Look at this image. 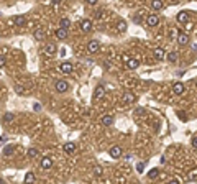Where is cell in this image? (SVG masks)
Instances as JSON below:
<instances>
[{"instance_id": "2e32d148", "label": "cell", "mask_w": 197, "mask_h": 184, "mask_svg": "<svg viewBox=\"0 0 197 184\" xmlns=\"http://www.w3.org/2000/svg\"><path fill=\"white\" fill-rule=\"evenodd\" d=\"M56 36H58L59 40H66V38H68V30L59 26V28L56 30Z\"/></svg>"}, {"instance_id": "e575fe53", "label": "cell", "mask_w": 197, "mask_h": 184, "mask_svg": "<svg viewBox=\"0 0 197 184\" xmlns=\"http://www.w3.org/2000/svg\"><path fill=\"white\" fill-rule=\"evenodd\" d=\"M191 146L194 148V150H197V137L192 138V141H191Z\"/></svg>"}, {"instance_id": "7402d4cb", "label": "cell", "mask_w": 197, "mask_h": 184, "mask_svg": "<svg viewBox=\"0 0 197 184\" xmlns=\"http://www.w3.org/2000/svg\"><path fill=\"white\" fill-rule=\"evenodd\" d=\"M59 26L61 28H71V20H68V18H61V22H59Z\"/></svg>"}, {"instance_id": "9a60e30c", "label": "cell", "mask_w": 197, "mask_h": 184, "mask_svg": "<svg viewBox=\"0 0 197 184\" xmlns=\"http://www.w3.org/2000/svg\"><path fill=\"white\" fill-rule=\"evenodd\" d=\"M108 155H110L112 158H118V156L122 155V148L120 146H112L110 150H108Z\"/></svg>"}, {"instance_id": "3957f363", "label": "cell", "mask_w": 197, "mask_h": 184, "mask_svg": "<svg viewBox=\"0 0 197 184\" xmlns=\"http://www.w3.org/2000/svg\"><path fill=\"white\" fill-rule=\"evenodd\" d=\"M158 23H159V18H158V15H148V18H146V25L150 26H156Z\"/></svg>"}, {"instance_id": "ac0fdd59", "label": "cell", "mask_w": 197, "mask_h": 184, "mask_svg": "<svg viewBox=\"0 0 197 184\" xmlns=\"http://www.w3.org/2000/svg\"><path fill=\"white\" fill-rule=\"evenodd\" d=\"M176 41H177V43L181 44V46H186V44L189 43V36H187V35H179Z\"/></svg>"}, {"instance_id": "cb8c5ba5", "label": "cell", "mask_w": 197, "mask_h": 184, "mask_svg": "<svg viewBox=\"0 0 197 184\" xmlns=\"http://www.w3.org/2000/svg\"><path fill=\"white\" fill-rule=\"evenodd\" d=\"M26 155H28V158H36V156H38V150H36V148H33V146H31V148H28Z\"/></svg>"}, {"instance_id": "e0dca14e", "label": "cell", "mask_w": 197, "mask_h": 184, "mask_svg": "<svg viewBox=\"0 0 197 184\" xmlns=\"http://www.w3.org/2000/svg\"><path fill=\"white\" fill-rule=\"evenodd\" d=\"M56 50H58V46H56L54 43H48L46 48H44V53H46V54H54Z\"/></svg>"}, {"instance_id": "7a4b0ae2", "label": "cell", "mask_w": 197, "mask_h": 184, "mask_svg": "<svg viewBox=\"0 0 197 184\" xmlns=\"http://www.w3.org/2000/svg\"><path fill=\"white\" fill-rule=\"evenodd\" d=\"M80 30H82L84 33L92 31V22H90V20H82V22H80Z\"/></svg>"}, {"instance_id": "d590c367", "label": "cell", "mask_w": 197, "mask_h": 184, "mask_svg": "<svg viewBox=\"0 0 197 184\" xmlns=\"http://www.w3.org/2000/svg\"><path fill=\"white\" fill-rule=\"evenodd\" d=\"M133 22H135V23H140V22H141V17H140V15H135V17H133Z\"/></svg>"}, {"instance_id": "4fadbf2b", "label": "cell", "mask_w": 197, "mask_h": 184, "mask_svg": "<svg viewBox=\"0 0 197 184\" xmlns=\"http://www.w3.org/2000/svg\"><path fill=\"white\" fill-rule=\"evenodd\" d=\"M177 22L182 23V25H184V23H187V22H189V13H187V12H179V13H177Z\"/></svg>"}, {"instance_id": "4dcf8cb0", "label": "cell", "mask_w": 197, "mask_h": 184, "mask_svg": "<svg viewBox=\"0 0 197 184\" xmlns=\"http://www.w3.org/2000/svg\"><path fill=\"white\" fill-rule=\"evenodd\" d=\"M3 120H5V122H12L13 120V113H5V115H3Z\"/></svg>"}, {"instance_id": "603a6c76", "label": "cell", "mask_w": 197, "mask_h": 184, "mask_svg": "<svg viewBox=\"0 0 197 184\" xmlns=\"http://www.w3.org/2000/svg\"><path fill=\"white\" fill-rule=\"evenodd\" d=\"M158 176H159V169H158V168L150 169V173H148V178H150V179H154V178H158Z\"/></svg>"}, {"instance_id": "d6a6232c", "label": "cell", "mask_w": 197, "mask_h": 184, "mask_svg": "<svg viewBox=\"0 0 197 184\" xmlns=\"http://www.w3.org/2000/svg\"><path fill=\"white\" fill-rule=\"evenodd\" d=\"M136 171H138V173L145 171V163H138V164H136Z\"/></svg>"}, {"instance_id": "d4e9b609", "label": "cell", "mask_w": 197, "mask_h": 184, "mask_svg": "<svg viewBox=\"0 0 197 184\" xmlns=\"http://www.w3.org/2000/svg\"><path fill=\"white\" fill-rule=\"evenodd\" d=\"M25 182H35V174L33 173H26V174H25Z\"/></svg>"}, {"instance_id": "30bf717a", "label": "cell", "mask_w": 197, "mask_h": 184, "mask_svg": "<svg viewBox=\"0 0 197 184\" xmlns=\"http://www.w3.org/2000/svg\"><path fill=\"white\" fill-rule=\"evenodd\" d=\"M172 92L177 94V95L184 94V84H182V82H176V84L172 86Z\"/></svg>"}, {"instance_id": "6da1fadb", "label": "cell", "mask_w": 197, "mask_h": 184, "mask_svg": "<svg viewBox=\"0 0 197 184\" xmlns=\"http://www.w3.org/2000/svg\"><path fill=\"white\" fill-rule=\"evenodd\" d=\"M54 87H56V91H58L59 94H62V92H66L69 89V84L66 81H61V79H59V81H56Z\"/></svg>"}, {"instance_id": "1f68e13d", "label": "cell", "mask_w": 197, "mask_h": 184, "mask_svg": "<svg viewBox=\"0 0 197 184\" xmlns=\"http://www.w3.org/2000/svg\"><path fill=\"white\" fill-rule=\"evenodd\" d=\"M94 174H95V176H100L102 174V166H94Z\"/></svg>"}, {"instance_id": "ba28073f", "label": "cell", "mask_w": 197, "mask_h": 184, "mask_svg": "<svg viewBox=\"0 0 197 184\" xmlns=\"http://www.w3.org/2000/svg\"><path fill=\"white\" fill-rule=\"evenodd\" d=\"M64 151H66L68 155H74V153H76V143L68 141V143L64 145Z\"/></svg>"}, {"instance_id": "484cf974", "label": "cell", "mask_w": 197, "mask_h": 184, "mask_svg": "<svg viewBox=\"0 0 197 184\" xmlns=\"http://www.w3.org/2000/svg\"><path fill=\"white\" fill-rule=\"evenodd\" d=\"M117 30H118V31H125V30H126V23L123 22V20H120V22L117 23Z\"/></svg>"}, {"instance_id": "8992f818", "label": "cell", "mask_w": 197, "mask_h": 184, "mask_svg": "<svg viewBox=\"0 0 197 184\" xmlns=\"http://www.w3.org/2000/svg\"><path fill=\"white\" fill-rule=\"evenodd\" d=\"M44 36H46V35H44V30H43V28H36V30H35L33 38H35L36 41H43Z\"/></svg>"}, {"instance_id": "7c38bea8", "label": "cell", "mask_w": 197, "mask_h": 184, "mask_svg": "<svg viewBox=\"0 0 197 184\" xmlns=\"http://www.w3.org/2000/svg\"><path fill=\"white\" fill-rule=\"evenodd\" d=\"M100 122H102V125H105V127H110V125L114 123V117H112L110 113H107V115H104L100 119Z\"/></svg>"}, {"instance_id": "f546056e", "label": "cell", "mask_w": 197, "mask_h": 184, "mask_svg": "<svg viewBox=\"0 0 197 184\" xmlns=\"http://www.w3.org/2000/svg\"><path fill=\"white\" fill-rule=\"evenodd\" d=\"M135 117H141L143 113H145V109H143V107H138V109H135Z\"/></svg>"}, {"instance_id": "83f0119b", "label": "cell", "mask_w": 197, "mask_h": 184, "mask_svg": "<svg viewBox=\"0 0 197 184\" xmlns=\"http://www.w3.org/2000/svg\"><path fill=\"white\" fill-rule=\"evenodd\" d=\"M176 115H177L179 119L182 120V122H186V120H187V115H186V112H182V110H177V112H176Z\"/></svg>"}, {"instance_id": "5b68a950", "label": "cell", "mask_w": 197, "mask_h": 184, "mask_svg": "<svg viewBox=\"0 0 197 184\" xmlns=\"http://www.w3.org/2000/svg\"><path fill=\"white\" fill-rule=\"evenodd\" d=\"M105 95V87L104 86H97L95 87V91H94V99H102V97Z\"/></svg>"}, {"instance_id": "5bb4252c", "label": "cell", "mask_w": 197, "mask_h": 184, "mask_svg": "<svg viewBox=\"0 0 197 184\" xmlns=\"http://www.w3.org/2000/svg\"><path fill=\"white\" fill-rule=\"evenodd\" d=\"M140 66V62H138V59H135V58H128L126 59V68L128 69H136Z\"/></svg>"}, {"instance_id": "ffe728a7", "label": "cell", "mask_w": 197, "mask_h": 184, "mask_svg": "<svg viewBox=\"0 0 197 184\" xmlns=\"http://www.w3.org/2000/svg\"><path fill=\"white\" fill-rule=\"evenodd\" d=\"M151 8L153 10H161L163 8V0H151Z\"/></svg>"}, {"instance_id": "277c9868", "label": "cell", "mask_w": 197, "mask_h": 184, "mask_svg": "<svg viewBox=\"0 0 197 184\" xmlns=\"http://www.w3.org/2000/svg\"><path fill=\"white\" fill-rule=\"evenodd\" d=\"M59 69H61V72H64V74H71L74 66L71 64V62H62V64L59 66Z\"/></svg>"}, {"instance_id": "f1b7e54d", "label": "cell", "mask_w": 197, "mask_h": 184, "mask_svg": "<svg viewBox=\"0 0 197 184\" xmlns=\"http://www.w3.org/2000/svg\"><path fill=\"white\" fill-rule=\"evenodd\" d=\"M12 153H13V145H8V146L3 148V155L8 156V155H12Z\"/></svg>"}, {"instance_id": "836d02e7", "label": "cell", "mask_w": 197, "mask_h": 184, "mask_svg": "<svg viewBox=\"0 0 197 184\" xmlns=\"http://www.w3.org/2000/svg\"><path fill=\"white\" fill-rule=\"evenodd\" d=\"M5 64H7V58L3 54H0V68H3Z\"/></svg>"}, {"instance_id": "52a82bcc", "label": "cell", "mask_w": 197, "mask_h": 184, "mask_svg": "<svg viewBox=\"0 0 197 184\" xmlns=\"http://www.w3.org/2000/svg\"><path fill=\"white\" fill-rule=\"evenodd\" d=\"M87 51H89V53H95V51H98V41L97 40L89 41V44H87Z\"/></svg>"}, {"instance_id": "d6986e66", "label": "cell", "mask_w": 197, "mask_h": 184, "mask_svg": "<svg viewBox=\"0 0 197 184\" xmlns=\"http://www.w3.org/2000/svg\"><path fill=\"white\" fill-rule=\"evenodd\" d=\"M123 102L125 104H133L135 102V95H133L132 92H125V95H123Z\"/></svg>"}, {"instance_id": "9c48e42d", "label": "cell", "mask_w": 197, "mask_h": 184, "mask_svg": "<svg viewBox=\"0 0 197 184\" xmlns=\"http://www.w3.org/2000/svg\"><path fill=\"white\" fill-rule=\"evenodd\" d=\"M40 164H41V168H43V169H49V168L53 166V159L48 158V156H44V158H41V163H40Z\"/></svg>"}, {"instance_id": "4316f807", "label": "cell", "mask_w": 197, "mask_h": 184, "mask_svg": "<svg viewBox=\"0 0 197 184\" xmlns=\"http://www.w3.org/2000/svg\"><path fill=\"white\" fill-rule=\"evenodd\" d=\"M168 59H169L171 62H176V61H177V53H176V51L169 53V54H168Z\"/></svg>"}, {"instance_id": "74e56055", "label": "cell", "mask_w": 197, "mask_h": 184, "mask_svg": "<svg viewBox=\"0 0 197 184\" xmlns=\"http://www.w3.org/2000/svg\"><path fill=\"white\" fill-rule=\"evenodd\" d=\"M87 3H89V5H95V3L98 2V0H86Z\"/></svg>"}, {"instance_id": "44dd1931", "label": "cell", "mask_w": 197, "mask_h": 184, "mask_svg": "<svg viewBox=\"0 0 197 184\" xmlns=\"http://www.w3.org/2000/svg\"><path fill=\"white\" fill-rule=\"evenodd\" d=\"M25 22H26V20H25V15H17L15 17V25L17 26H23Z\"/></svg>"}, {"instance_id": "f35d334b", "label": "cell", "mask_w": 197, "mask_h": 184, "mask_svg": "<svg viewBox=\"0 0 197 184\" xmlns=\"http://www.w3.org/2000/svg\"><path fill=\"white\" fill-rule=\"evenodd\" d=\"M195 86H197V79H195Z\"/></svg>"}, {"instance_id": "8fae6325", "label": "cell", "mask_w": 197, "mask_h": 184, "mask_svg": "<svg viewBox=\"0 0 197 184\" xmlns=\"http://www.w3.org/2000/svg\"><path fill=\"white\" fill-rule=\"evenodd\" d=\"M153 56L156 58L158 61H163L164 56H166V53H164V50H161V48H156V50L153 51Z\"/></svg>"}, {"instance_id": "8d00e7d4", "label": "cell", "mask_w": 197, "mask_h": 184, "mask_svg": "<svg viewBox=\"0 0 197 184\" xmlns=\"http://www.w3.org/2000/svg\"><path fill=\"white\" fill-rule=\"evenodd\" d=\"M33 107H35V110H36V112H41V104H38V102H36Z\"/></svg>"}]
</instances>
